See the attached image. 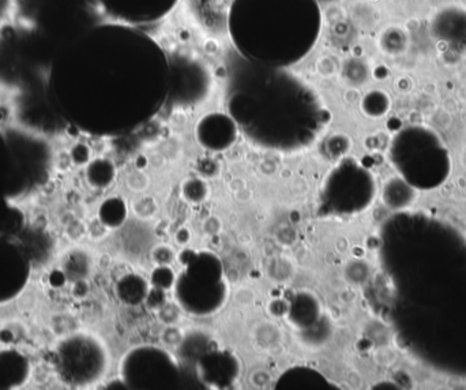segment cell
Here are the masks:
<instances>
[{
    "instance_id": "cell-3",
    "label": "cell",
    "mask_w": 466,
    "mask_h": 390,
    "mask_svg": "<svg viewBox=\"0 0 466 390\" xmlns=\"http://www.w3.org/2000/svg\"><path fill=\"white\" fill-rule=\"evenodd\" d=\"M108 370L106 343L79 326L52 337L29 358V373L21 388H92L104 380Z\"/></svg>"
},
{
    "instance_id": "cell-7",
    "label": "cell",
    "mask_w": 466,
    "mask_h": 390,
    "mask_svg": "<svg viewBox=\"0 0 466 390\" xmlns=\"http://www.w3.org/2000/svg\"><path fill=\"white\" fill-rule=\"evenodd\" d=\"M116 178V167L109 159H92L84 167V182L90 190L108 189Z\"/></svg>"
},
{
    "instance_id": "cell-10",
    "label": "cell",
    "mask_w": 466,
    "mask_h": 390,
    "mask_svg": "<svg viewBox=\"0 0 466 390\" xmlns=\"http://www.w3.org/2000/svg\"><path fill=\"white\" fill-rule=\"evenodd\" d=\"M339 60L330 55H323L317 60V73L322 78H331L339 73Z\"/></svg>"
},
{
    "instance_id": "cell-15",
    "label": "cell",
    "mask_w": 466,
    "mask_h": 390,
    "mask_svg": "<svg viewBox=\"0 0 466 390\" xmlns=\"http://www.w3.org/2000/svg\"><path fill=\"white\" fill-rule=\"evenodd\" d=\"M147 166V159L145 156H138L136 160L137 169H144Z\"/></svg>"
},
{
    "instance_id": "cell-9",
    "label": "cell",
    "mask_w": 466,
    "mask_h": 390,
    "mask_svg": "<svg viewBox=\"0 0 466 390\" xmlns=\"http://www.w3.org/2000/svg\"><path fill=\"white\" fill-rule=\"evenodd\" d=\"M350 147H352V142H350V137L345 136V134H334L329 139V152L336 158L350 152Z\"/></svg>"
},
{
    "instance_id": "cell-13",
    "label": "cell",
    "mask_w": 466,
    "mask_h": 390,
    "mask_svg": "<svg viewBox=\"0 0 466 390\" xmlns=\"http://www.w3.org/2000/svg\"><path fill=\"white\" fill-rule=\"evenodd\" d=\"M344 101L347 104H350V106L359 103L360 101V92L356 87H350V89L345 90Z\"/></svg>"
},
{
    "instance_id": "cell-17",
    "label": "cell",
    "mask_w": 466,
    "mask_h": 390,
    "mask_svg": "<svg viewBox=\"0 0 466 390\" xmlns=\"http://www.w3.org/2000/svg\"><path fill=\"white\" fill-rule=\"evenodd\" d=\"M353 57H361L363 56V49H361L360 46H355L352 48Z\"/></svg>"
},
{
    "instance_id": "cell-4",
    "label": "cell",
    "mask_w": 466,
    "mask_h": 390,
    "mask_svg": "<svg viewBox=\"0 0 466 390\" xmlns=\"http://www.w3.org/2000/svg\"><path fill=\"white\" fill-rule=\"evenodd\" d=\"M410 217L448 228L466 246V147L449 155V172L440 185L420 189Z\"/></svg>"
},
{
    "instance_id": "cell-2",
    "label": "cell",
    "mask_w": 466,
    "mask_h": 390,
    "mask_svg": "<svg viewBox=\"0 0 466 390\" xmlns=\"http://www.w3.org/2000/svg\"><path fill=\"white\" fill-rule=\"evenodd\" d=\"M244 82L235 81L228 107H265L255 109L257 120L243 128L248 131L260 119L266 123L252 141L265 147L289 148L311 142L314 131L299 119L315 126L317 119L299 117V107H315V96L306 84L285 68L263 67L247 62Z\"/></svg>"
},
{
    "instance_id": "cell-18",
    "label": "cell",
    "mask_w": 466,
    "mask_h": 390,
    "mask_svg": "<svg viewBox=\"0 0 466 390\" xmlns=\"http://www.w3.org/2000/svg\"><path fill=\"white\" fill-rule=\"evenodd\" d=\"M318 2H319V3H330V2H334V0H318Z\"/></svg>"
},
{
    "instance_id": "cell-1",
    "label": "cell",
    "mask_w": 466,
    "mask_h": 390,
    "mask_svg": "<svg viewBox=\"0 0 466 390\" xmlns=\"http://www.w3.org/2000/svg\"><path fill=\"white\" fill-rule=\"evenodd\" d=\"M318 0H233L228 33L238 54L252 65L287 68L315 48L322 33Z\"/></svg>"
},
{
    "instance_id": "cell-6",
    "label": "cell",
    "mask_w": 466,
    "mask_h": 390,
    "mask_svg": "<svg viewBox=\"0 0 466 390\" xmlns=\"http://www.w3.org/2000/svg\"><path fill=\"white\" fill-rule=\"evenodd\" d=\"M238 137V123L228 115L209 114L199 120L197 139L205 149L224 152L235 144Z\"/></svg>"
},
{
    "instance_id": "cell-11",
    "label": "cell",
    "mask_w": 466,
    "mask_h": 390,
    "mask_svg": "<svg viewBox=\"0 0 466 390\" xmlns=\"http://www.w3.org/2000/svg\"><path fill=\"white\" fill-rule=\"evenodd\" d=\"M127 186L134 191H144L149 186V178L142 172V169L131 172L127 177Z\"/></svg>"
},
{
    "instance_id": "cell-14",
    "label": "cell",
    "mask_w": 466,
    "mask_h": 390,
    "mask_svg": "<svg viewBox=\"0 0 466 390\" xmlns=\"http://www.w3.org/2000/svg\"><path fill=\"white\" fill-rule=\"evenodd\" d=\"M229 76L228 67H227L224 63H220V65L215 66L213 68V77L218 79H227Z\"/></svg>"
},
{
    "instance_id": "cell-16",
    "label": "cell",
    "mask_w": 466,
    "mask_h": 390,
    "mask_svg": "<svg viewBox=\"0 0 466 390\" xmlns=\"http://www.w3.org/2000/svg\"><path fill=\"white\" fill-rule=\"evenodd\" d=\"M179 38H180V41H182V43H187V41H190L191 33L186 29L180 30Z\"/></svg>"
},
{
    "instance_id": "cell-12",
    "label": "cell",
    "mask_w": 466,
    "mask_h": 390,
    "mask_svg": "<svg viewBox=\"0 0 466 390\" xmlns=\"http://www.w3.org/2000/svg\"><path fill=\"white\" fill-rule=\"evenodd\" d=\"M202 49H204L205 54L209 55V56H216V55L220 54L221 46L216 38H207L202 44Z\"/></svg>"
},
{
    "instance_id": "cell-5",
    "label": "cell",
    "mask_w": 466,
    "mask_h": 390,
    "mask_svg": "<svg viewBox=\"0 0 466 390\" xmlns=\"http://www.w3.org/2000/svg\"><path fill=\"white\" fill-rule=\"evenodd\" d=\"M180 0H101L104 10L120 24L147 26L163 21Z\"/></svg>"
},
{
    "instance_id": "cell-8",
    "label": "cell",
    "mask_w": 466,
    "mask_h": 390,
    "mask_svg": "<svg viewBox=\"0 0 466 390\" xmlns=\"http://www.w3.org/2000/svg\"><path fill=\"white\" fill-rule=\"evenodd\" d=\"M341 73L344 76L345 81L352 85L353 87L363 85L370 77L369 67H367L366 62L361 60V57L348 59L342 65Z\"/></svg>"
}]
</instances>
